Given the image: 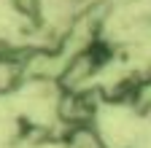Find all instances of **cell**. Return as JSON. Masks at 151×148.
Segmentation results:
<instances>
[{
    "instance_id": "1",
    "label": "cell",
    "mask_w": 151,
    "mask_h": 148,
    "mask_svg": "<svg viewBox=\"0 0 151 148\" xmlns=\"http://www.w3.org/2000/svg\"><path fill=\"white\" fill-rule=\"evenodd\" d=\"M54 116L60 119L68 132L70 129L92 127L97 116V102H94L89 89H76V92H60L54 102Z\"/></svg>"
},
{
    "instance_id": "2",
    "label": "cell",
    "mask_w": 151,
    "mask_h": 148,
    "mask_svg": "<svg viewBox=\"0 0 151 148\" xmlns=\"http://www.w3.org/2000/svg\"><path fill=\"white\" fill-rule=\"evenodd\" d=\"M8 3L19 16H27V19H35L41 14V0H8Z\"/></svg>"
}]
</instances>
